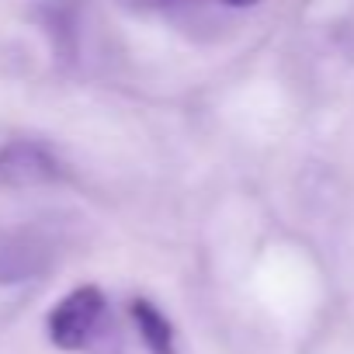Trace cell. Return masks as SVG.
Masks as SVG:
<instances>
[{
	"label": "cell",
	"instance_id": "cell-4",
	"mask_svg": "<svg viewBox=\"0 0 354 354\" xmlns=\"http://www.w3.org/2000/svg\"><path fill=\"white\" fill-rule=\"evenodd\" d=\"M129 313H132V323H136L142 344L149 347V354H177V347H174V326H170V319L149 299H132Z\"/></svg>",
	"mask_w": 354,
	"mask_h": 354
},
{
	"label": "cell",
	"instance_id": "cell-2",
	"mask_svg": "<svg viewBox=\"0 0 354 354\" xmlns=\"http://www.w3.org/2000/svg\"><path fill=\"white\" fill-rule=\"evenodd\" d=\"M53 254V240L35 226L0 230V285L39 278L42 271H49Z\"/></svg>",
	"mask_w": 354,
	"mask_h": 354
},
{
	"label": "cell",
	"instance_id": "cell-5",
	"mask_svg": "<svg viewBox=\"0 0 354 354\" xmlns=\"http://www.w3.org/2000/svg\"><path fill=\"white\" fill-rule=\"evenodd\" d=\"M226 4H233V8H250V4H257V0H226Z\"/></svg>",
	"mask_w": 354,
	"mask_h": 354
},
{
	"label": "cell",
	"instance_id": "cell-1",
	"mask_svg": "<svg viewBox=\"0 0 354 354\" xmlns=\"http://www.w3.org/2000/svg\"><path fill=\"white\" fill-rule=\"evenodd\" d=\"M104 313H108L104 292L97 285H80L53 306L46 333L59 351H87L104 323Z\"/></svg>",
	"mask_w": 354,
	"mask_h": 354
},
{
	"label": "cell",
	"instance_id": "cell-6",
	"mask_svg": "<svg viewBox=\"0 0 354 354\" xmlns=\"http://www.w3.org/2000/svg\"><path fill=\"white\" fill-rule=\"evenodd\" d=\"M129 4H146L149 8V4H167V0H129Z\"/></svg>",
	"mask_w": 354,
	"mask_h": 354
},
{
	"label": "cell",
	"instance_id": "cell-3",
	"mask_svg": "<svg viewBox=\"0 0 354 354\" xmlns=\"http://www.w3.org/2000/svg\"><path fill=\"white\" fill-rule=\"evenodd\" d=\"M63 181V163L49 146L32 139H15L0 149V185L11 188H39Z\"/></svg>",
	"mask_w": 354,
	"mask_h": 354
}]
</instances>
